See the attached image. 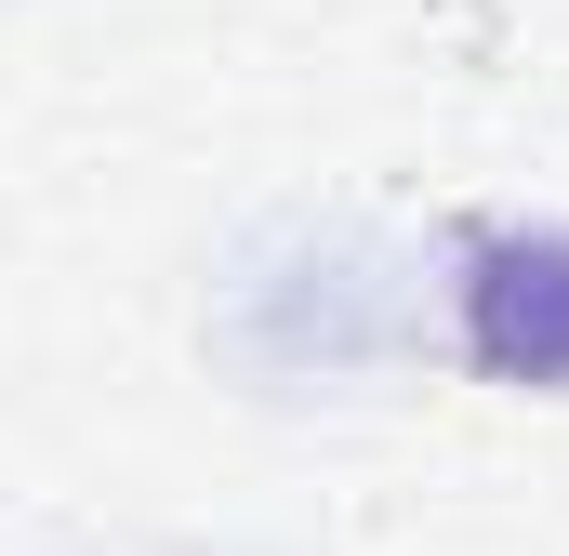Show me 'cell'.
<instances>
[{
  "label": "cell",
  "mask_w": 569,
  "mask_h": 556,
  "mask_svg": "<svg viewBox=\"0 0 569 556\" xmlns=\"http://www.w3.org/2000/svg\"><path fill=\"white\" fill-rule=\"evenodd\" d=\"M450 318H463V358L490 385L569 398V226H490L450 278Z\"/></svg>",
  "instance_id": "cell-1"
}]
</instances>
